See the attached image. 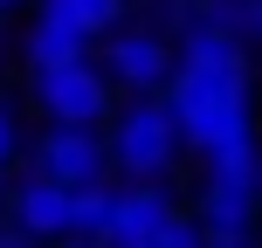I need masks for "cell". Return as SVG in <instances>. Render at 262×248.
<instances>
[{"label": "cell", "mask_w": 262, "mask_h": 248, "mask_svg": "<svg viewBox=\"0 0 262 248\" xmlns=\"http://www.w3.org/2000/svg\"><path fill=\"white\" fill-rule=\"evenodd\" d=\"M166 97H172V110H180L186 138H193L200 152H214L221 138L249 131V55H242V28L193 14Z\"/></svg>", "instance_id": "1"}, {"label": "cell", "mask_w": 262, "mask_h": 248, "mask_svg": "<svg viewBox=\"0 0 262 248\" xmlns=\"http://www.w3.org/2000/svg\"><path fill=\"white\" fill-rule=\"evenodd\" d=\"M0 172H7V166H0Z\"/></svg>", "instance_id": "16"}, {"label": "cell", "mask_w": 262, "mask_h": 248, "mask_svg": "<svg viewBox=\"0 0 262 248\" xmlns=\"http://www.w3.org/2000/svg\"><path fill=\"white\" fill-rule=\"evenodd\" d=\"M200 228H207V241H221V248L249 241V228H255V200H249V186H221V179H207Z\"/></svg>", "instance_id": "8"}, {"label": "cell", "mask_w": 262, "mask_h": 248, "mask_svg": "<svg viewBox=\"0 0 262 248\" xmlns=\"http://www.w3.org/2000/svg\"><path fill=\"white\" fill-rule=\"evenodd\" d=\"M14 145H21V131H14V118H7V104H0V166H14Z\"/></svg>", "instance_id": "13"}, {"label": "cell", "mask_w": 262, "mask_h": 248, "mask_svg": "<svg viewBox=\"0 0 262 248\" xmlns=\"http://www.w3.org/2000/svg\"><path fill=\"white\" fill-rule=\"evenodd\" d=\"M180 138H186V124L172 110V97H138L111 124V166L131 172V179H159L172 166V152H180Z\"/></svg>", "instance_id": "2"}, {"label": "cell", "mask_w": 262, "mask_h": 248, "mask_svg": "<svg viewBox=\"0 0 262 248\" xmlns=\"http://www.w3.org/2000/svg\"><path fill=\"white\" fill-rule=\"evenodd\" d=\"M76 55H90V28L62 21V14H41L35 35H28V62H35V69H55V62H76Z\"/></svg>", "instance_id": "9"}, {"label": "cell", "mask_w": 262, "mask_h": 248, "mask_svg": "<svg viewBox=\"0 0 262 248\" xmlns=\"http://www.w3.org/2000/svg\"><path fill=\"white\" fill-rule=\"evenodd\" d=\"M166 228H172V200L159 193L152 179H131L118 193V207H111V235L104 241H124V248L138 241L145 248V241H166Z\"/></svg>", "instance_id": "7"}, {"label": "cell", "mask_w": 262, "mask_h": 248, "mask_svg": "<svg viewBox=\"0 0 262 248\" xmlns=\"http://www.w3.org/2000/svg\"><path fill=\"white\" fill-rule=\"evenodd\" d=\"M111 207H118V186H104V179L76 186V235L104 241V235H111Z\"/></svg>", "instance_id": "11"}, {"label": "cell", "mask_w": 262, "mask_h": 248, "mask_svg": "<svg viewBox=\"0 0 262 248\" xmlns=\"http://www.w3.org/2000/svg\"><path fill=\"white\" fill-rule=\"evenodd\" d=\"M242 35L262 41V0H242Z\"/></svg>", "instance_id": "14"}, {"label": "cell", "mask_w": 262, "mask_h": 248, "mask_svg": "<svg viewBox=\"0 0 262 248\" xmlns=\"http://www.w3.org/2000/svg\"><path fill=\"white\" fill-rule=\"evenodd\" d=\"M41 14H62V21L90 28V35H104V28H118L124 0H41Z\"/></svg>", "instance_id": "12"}, {"label": "cell", "mask_w": 262, "mask_h": 248, "mask_svg": "<svg viewBox=\"0 0 262 248\" xmlns=\"http://www.w3.org/2000/svg\"><path fill=\"white\" fill-rule=\"evenodd\" d=\"M0 7H21V0H0Z\"/></svg>", "instance_id": "15"}, {"label": "cell", "mask_w": 262, "mask_h": 248, "mask_svg": "<svg viewBox=\"0 0 262 248\" xmlns=\"http://www.w3.org/2000/svg\"><path fill=\"white\" fill-rule=\"evenodd\" d=\"M207 179H221V186H262V159H255V131H235V138H221L207 152Z\"/></svg>", "instance_id": "10"}, {"label": "cell", "mask_w": 262, "mask_h": 248, "mask_svg": "<svg viewBox=\"0 0 262 248\" xmlns=\"http://www.w3.org/2000/svg\"><path fill=\"white\" fill-rule=\"evenodd\" d=\"M7 207H14V221L28 235H76V186L41 172V166H35V179H21L7 193Z\"/></svg>", "instance_id": "6"}, {"label": "cell", "mask_w": 262, "mask_h": 248, "mask_svg": "<svg viewBox=\"0 0 262 248\" xmlns=\"http://www.w3.org/2000/svg\"><path fill=\"white\" fill-rule=\"evenodd\" d=\"M35 166L55 172V179H69V186H90L111 166V138H97V124H55L35 145Z\"/></svg>", "instance_id": "4"}, {"label": "cell", "mask_w": 262, "mask_h": 248, "mask_svg": "<svg viewBox=\"0 0 262 248\" xmlns=\"http://www.w3.org/2000/svg\"><path fill=\"white\" fill-rule=\"evenodd\" d=\"M104 69H111V83H118V90H166L180 62H172L166 35H152V28H131V35H111Z\"/></svg>", "instance_id": "5"}, {"label": "cell", "mask_w": 262, "mask_h": 248, "mask_svg": "<svg viewBox=\"0 0 262 248\" xmlns=\"http://www.w3.org/2000/svg\"><path fill=\"white\" fill-rule=\"evenodd\" d=\"M35 97H41V110L55 124H97L111 110V69H90V55L35 69Z\"/></svg>", "instance_id": "3"}]
</instances>
